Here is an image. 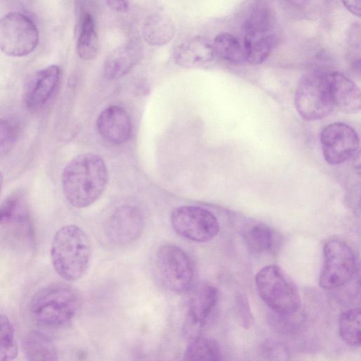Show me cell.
<instances>
[{
    "mask_svg": "<svg viewBox=\"0 0 361 361\" xmlns=\"http://www.w3.org/2000/svg\"><path fill=\"white\" fill-rule=\"evenodd\" d=\"M144 227L140 210L133 205L118 207L108 218L104 225V233L115 245H125L136 240Z\"/></svg>",
    "mask_w": 361,
    "mask_h": 361,
    "instance_id": "cell-12",
    "label": "cell"
},
{
    "mask_svg": "<svg viewBox=\"0 0 361 361\" xmlns=\"http://www.w3.org/2000/svg\"><path fill=\"white\" fill-rule=\"evenodd\" d=\"M330 92L334 106L348 114L360 110L361 98L359 87L345 74L329 72Z\"/></svg>",
    "mask_w": 361,
    "mask_h": 361,
    "instance_id": "cell-17",
    "label": "cell"
},
{
    "mask_svg": "<svg viewBox=\"0 0 361 361\" xmlns=\"http://www.w3.org/2000/svg\"><path fill=\"white\" fill-rule=\"evenodd\" d=\"M271 13L266 3L257 1L250 7L243 24L244 32H269Z\"/></svg>",
    "mask_w": 361,
    "mask_h": 361,
    "instance_id": "cell-26",
    "label": "cell"
},
{
    "mask_svg": "<svg viewBox=\"0 0 361 361\" xmlns=\"http://www.w3.org/2000/svg\"><path fill=\"white\" fill-rule=\"evenodd\" d=\"M345 7L353 14L360 16V5L361 1H342Z\"/></svg>",
    "mask_w": 361,
    "mask_h": 361,
    "instance_id": "cell-34",
    "label": "cell"
},
{
    "mask_svg": "<svg viewBox=\"0 0 361 361\" xmlns=\"http://www.w3.org/2000/svg\"><path fill=\"white\" fill-rule=\"evenodd\" d=\"M156 274L167 290L181 293L190 290L194 280V269L187 253L173 244L160 246L155 256Z\"/></svg>",
    "mask_w": 361,
    "mask_h": 361,
    "instance_id": "cell-6",
    "label": "cell"
},
{
    "mask_svg": "<svg viewBox=\"0 0 361 361\" xmlns=\"http://www.w3.org/2000/svg\"><path fill=\"white\" fill-rule=\"evenodd\" d=\"M145 40L152 46H163L173 37L175 27L166 15L154 13L145 20L142 27Z\"/></svg>",
    "mask_w": 361,
    "mask_h": 361,
    "instance_id": "cell-19",
    "label": "cell"
},
{
    "mask_svg": "<svg viewBox=\"0 0 361 361\" xmlns=\"http://www.w3.org/2000/svg\"><path fill=\"white\" fill-rule=\"evenodd\" d=\"M108 170L98 154L86 152L73 157L64 167L61 188L65 198L75 208L94 203L108 183Z\"/></svg>",
    "mask_w": 361,
    "mask_h": 361,
    "instance_id": "cell-1",
    "label": "cell"
},
{
    "mask_svg": "<svg viewBox=\"0 0 361 361\" xmlns=\"http://www.w3.org/2000/svg\"><path fill=\"white\" fill-rule=\"evenodd\" d=\"M299 311L286 314L274 312L271 319L273 327L286 334L295 332L302 326L305 321V315Z\"/></svg>",
    "mask_w": 361,
    "mask_h": 361,
    "instance_id": "cell-29",
    "label": "cell"
},
{
    "mask_svg": "<svg viewBox=\"0 0 361 361\" xmlns=\"http://www.w3.org/2000/svg\"><path fill=\"white\" fill-rule=\"evenodd\" d=\"M39 42L35 23L20 12H11L0 18V49L11 56H23L31 52Z\"/></svg>",
    "mask_w": 361,
    "mask_h": 361,
    "instance_id": "cell-8",
    "label": "cell"
},
{
    "mask_svg": "<svg viewBox=\"0 0 361 361\" xmlns=\"http://www.w3.org/2000/svg\"><path fill=\"white\" fill-rule=\"evenodd\" d=\"M18 355L14 329L9 319L0 315V361H12Z\"/></svg>",
    "mask_w": 361,
    "mask_h": 361,
    "instance_id": "cell-27",
    "label": "cell"
},
{
    "mask_svg": "<svg viewBox=\"0 0 361 361\" xmlns=\"http://www.w3.org/2000/svg\"><path fill=\"white\" fill-rule=\"evenodd\" d=\"M276 39L271 32H245L243 50L245 59L252 65L264 62L274 47Z\"/></svg>",
    "mask_w": 361,
    "mask_h": 361,
    "instance_id": "cell-18",
    "label": "cell"
},
{
    "mask_svg": "<svg viewBox=\"0 0 361 361\" xmlns=\"http://www.w3.org/2000/svg\"><path fill=\"white\" fill-rule=\"evenodd\" d=\"M142 56V46L136 41L120 45L111 51L104 62L105 78L111 80L121 78L139 63Z\"/></svg>",
    "mask_w": 361,
    "mask_h": 361,
    "instance_id": "cell-16",
    "label": "cell"
},
{
    "mask_svg": "<svg viewBox=\"0 0 361 361\" xmlns=\"http://www.w3.org/2000/svg\"><path fill=\"white\" fill-rule=\"evenodd\" d=\"M171 223L179 235L197 243L211 240L220 228L216 217L210 211L192 205L175 208L171 214Z\"/></svg>",
    "mask_w": 361,
    "mask_h": 361,
    "instance_id": "cell-9",
    "label": "cell"
},
{
    "mask_svg": "<svg viewBox=\"0 0 361 361\" xmlns=\"http://www.w3.org/2000/svg\"><path fill=\"white\" fill-rule=\"evenodd\" d=\"M361 312L360 307L343 312L338 319L340 337L348 345L360 346L361 341Z\"/></svg>",
    "mask_w": 361,
    "mask_h": 361,
    "instance_id": "cell-25",
    "label": "cell"
},
{
    "mask_svg": "<svg viewBox=\"0 0 361 361\" xmlns=\"http://www.w3.org/2000/svg\"><path fill=\"white\" fill-rule=\"evenodd\" d=\"M98 47V36L94 18L90 13L85 12L80 17L77 53L83 60H92L96 56Z\"/></svg>",
    "mask_w": 361,
    "mask_h": 361,
    "instance_id": "cell-21",
    "label": "cell"
},
{
    "mask_svg": "<svg viewBox=\"0 0 361 361\" xmlns=\"http://www.w3.org/2000/svg\"><path fill=\"white\" fill-rule=\"evenodd\" d=\"M80 304L79 295L74 288L57 283L36 292L30 302V310L39 324L49 328H59L73 319Z\"/></svg>",
    "mask_w": 361,
    "mask_h": 361,
    "instance_id": "cell-3",
    "label": "cell"
},
{
    "mask_svg": "<svg viewBox=\"0 0 361 361\" xmlns=\"http://www.w3.org/2000/svg\"><path fill=\"white\" fill-rule=\"evenodd\" d=\"M329 75V72L317 70L300 78L295 92L294 104L304 120H320L334 110Z\"/></svg>",
    "mask_w": 361,
    "mask_h": 361,
    "instance_id": "cell-5",
    "label": "cell"
},
{
    "mask_svg": "<svg viewBox=\"0 0 361 361\" xmlns=\"http://www.w3.org/2000/svg\"><path fill=\"white\" fill-rule=\"evenodd\" d=\"M26 217L23 199L19 194L10 195L0 206V223L23 221Z\"/></svg>",
    "mask_w": 361,
    "mask_h": 361,
    "instance_id": "cell-28",
    "label": "cell"
},
{
    "mask_svg": "<svg viewBox=\"0 0 361 361\" xmlns=\"http://www.w3.org/2000/svg\"><path fill=\"white\" fill-rule=\"evenodd\" d=\"M212 44L215 55L227 62L238 64L245 59L239 41L230 32H224L217 35Z\"/></svg>",
    "mask_w": 361,
    "mask_h": 361,
    "instance_id": "cell-24",
    "label": "cell"
},
{
    "mask_svg": "<svg viewBox=\"0 0 361 361\" xmlns=\"http://www.w3.org/2000/svg\"><path fill=\"white\" fill-rule=\"evenodd\" d=\"M237 314L240 322L246 328L249 327L252 322V314L249 309L247 301L245 298L240 296L237 298Z\"/></svg>",
    "mask_w": 361,
    "mask_h": 361,
    "instance_id": "cell-32",
    "label": "cell"
},
{
    "mask_svg": "<svg viewBox=\"0 0 361 361\" xmlns=\"http://www.w3.org/2000/svg\"><path fill=\"white\" fill-rule=\"evenodd\" d=\"M23 348L28 361H57L54 343L41 331H29L24 338Z\"/></svg>",
    "mask_w": 361,
    "mask_h": 361,
    "instance_id": "cell-20",
    "label": "cell"
},
{
    "mask_svg": "<svg viewBox=\"0 0 361 361\" xmlns=\"http://www.w3.org/2000/svg\"><path fill=\"white\" fill-rule=\"evenodd\" d=\"M212 43L206 37L195 36L180 43L173 51V59L185 68H202L214 59Z\"/></svg>",
    "mask_w": 361,
    "mask_h": 361,
    "instance_id": "cell-15",
    "label": "cell"
},
{
    "mask_svg": "<svg viewBox=\"0 0 361 361\" xmlns=\"http://www.w3.org/2000/svg\"><path fill=\"white\" fill-rule=\"evenodd\" d=\"M221 354L216 340L204 336H197L190 340L182 361H221Z\"/></svg>",
    "mask_w": 361,
    "mask_h": 361,
    "instance_id": "cell-22",
    "label": "cell"
},
{
    "mask_svg": "<svg viewBox=\"0 0 361 361\" xmlns=\"http://www.w3.org/2000/svg\"><path fill=\"white\" fill-rule=\"evenodd\" d=\"M319 140L325 161L333 166L340 165L350 159L359 148L357 132L342 122H334L324 127Z\"/></svg>",
    "mask_w": 361,
    "mask_h": 361,
    "instance_id": "cell-10",
    "label": "cell"
},
{
    "mask_svg": "<svg viewBox=\"0 0 361 361\" xmlns=\"http://www.w3.org/2000/svg\"><path fill=\"white\" fill-rule=\"evenodd\" d=\"M18 135L19 128L16 122L9 119H0V155L13 149Z\"/></svg>",
    "mask_w": 361,
    "mask_h": 361,
    "instance_id": "cell-30",
    "label": "cell"
},
{
    "mask_svg": "<svg viewBox=\"0 0 361 361\" xmlns=\"http://www.w3.org/2000/svg\"><path fill=\"white\" fill-rule=\"evenodd\" d=\"M61 69L50 65L35 71L27 80L23 88V101L30 110H37L51 97L60 80Z\"/></svg>",
    "mask_w": 361,
    "mask_h": 361,
    "instance_id": "cell-13",
    "label": "cell"
},
{
    "mask_svg": "<svg viewBox=\"0 0 361 361\" xmlns=\"http://www.w3.org/2000/svg\"><path fill=\"white\" fill-rule=\"evenodd\" d=\"M51 259L57 274L64 280L75 281L87 272L92 257V246L86 233L79 226H62L51 244Z\"/></svg>",
    "mask_w": 361,
    "mask_h": 361,
    "instance_id": "cell-2",
    "label": "cell"
},
{
    "mask_svg": "<svg viewBox=\"0 0 361 361\" xmlns=\"http://www.w3.org/2000/svg\"><path fill=\"white\" fill-rule=\"evenodd\" d=\"M258 295L274 313H291L300 310V297L293 281L279 266L269 264L255 276Z\"/></svg>",
    "mask_w": 361,
    "mask_h": 361,
    "instance_id": "cell-4",
    "label": "cell"
},
{
    "mask_svg": "<svg viewBox=\"0 0 361 361\" xmlns=\"http://www.w3.org/2000/svg\"><path fill=\"white\" fill-rule=\"evenodd\" d=\"M263 350L269 361H287L288 360V350L281 343L269 342L266 343Z\"/></svg>",
    "mask_w": 361,
    "mask_h": 361,
    "instance_id": "cell-31",
    "label": "cell"
},
{
    "mask_svg": "<svg viewBox=\"0 0 361 361\" xmlns=\"http://www.w3.org/2000/svg\"><path fill=\"white\" fill-rule=\"evenodd\" d=\"M106 3L111 10L119 13L126 12L129 8V3L126 1L109 0Z\"/></svg>",
    "mask_w": 361,
    "mask_h": 361,
    "instance_id": "cell-33",
    "label": "cell"
},
{
    "mask_svg": "<svg viewBox=\"0 0 361 361\" xmlns=\"http://www.w3.org/2000/svg\"><path fill=\"white\" fill-rule=\"evenodd\" d=\"M218 298L217 289L211 284H200L192 290L183 324V334L190 341L199 336L198 333L207 324Z\"/></svg>",
    "mask_w": 361,
    "mask_h": 361,
    "instance_id": "cell-11",
    "label": "cell"
},
{
    "mask_svg": "<svg viewBox=\"0 0 361 361\" xmlns=\"http://www.w3.org/2000/svg\"><path fill=\"white\" fill-rule=\"evenodd\" d=\"M97 128L104 140L114 145H120L126 142L130 136V118L123 107L110 106L99 115Z\"/></svg>",
    "mask_w": 361,
    "mask_h": 361,
    "instance_id": "cell-14",
    "label": "cell"
},
{
    "mask_svg": "<svg viewBox=\"0 0 361 361\" xmlns=\"http://www.w3.org/2000/svg\"><path fill=\"white\" fill-rule=\"evenodd\" d=\"M323 253L320 287L333 290L349 282L356 271V259L351 247L341 239L333 238L326 242Z\"/></svg>",
    "mask_w": 361,
    "mask_h": 361,
    "instance_id": "cell-7",
    "label": "cell"
},
{
    "mask_svg": "<svg viewBox=\"0 0 361 361\" xmlns=\"http://www.w3.org/2000/svg\"><path fill=\"white\" fill-rule=\"evenodd\" d=\"M244 238L250 250L257 254L271 251L276 242L274 231L267 225L261 223L248 226Z\"/></svg>",
    "mask_w": 361,
    "mask_h": 361,
    "instance_id": "cell-23",
    "label": "cell"
},
{
    "mask_svg": "<svg viewBox=\"0 0 361 361\" xmlns=\"http://www.w3.org/2000/svg\"><path fill=\"white\" fill-rule=\"evenodd\" d=\"M3 180H4V176H3L2 173L0 171V191L1 189L2 184H3Z\"/></svg>",
    "mask_w": 361,
    "mask_h": 361,
    "instance_id": "cell-35",
    "label": "cell"
}]
</instances>
